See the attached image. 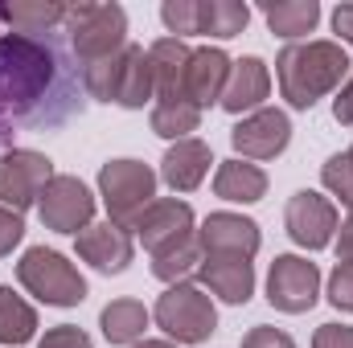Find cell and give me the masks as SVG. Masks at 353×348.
Returning a JSON list of instances; mask_svg holds the SVG:
<instances>
[{
  "label": "cell",
  "mask_w": 353,
  "mask_h": 348,
  "mask_svg": "<svg viewBox=\"0 0 353 348\" xmlns=\"http://www.w3.org/2000/svg\"><path fill=\"white\" fill-rule=\"evenodd\" d=\"M54 78H58V54L50 50V41L25 33L0 37V144H8L17 123L37 115Z\"/></svg>",
  "instance_id": "obj_1"
},
{
  "label": "cell",
  "mask_w": 353,
  "mask_h": 348,
  "mask_svg": "<svg viewBox=\"0 0 353 348\" xmlns=\"http://www.w3.org/2000/svg\"><path fill=\"white\" fill-rule=\"evenodd\" d=\"M279 94L292 111H312L325 94H337L350 78V50L341 41H296L275 58Z\"/></svg>",
  "instance_id": "obj_2"
},
{
  "label": "cell",
  "mask_w": 353,
  "mask_h": 348,
  "mask_svg": "<svg viewBox=\"0 0 353 348\" xmlns=\"http://www.w3.org/2000/svg\"><path fill=\"white\" fill-rule=\"evenodd\" d=\"M83 87H87V94L99 98V102H115V107H123V111H140L144 102L157 98L148 50L128 41L119 54H111V58H103V62H94V66H83Z\"/></svg>",
  "instance_id": "obj_3"
},
{
  "label": "cell",
  "mask_w": 353,
  "mask_h": 348,
  "mask_svg": "<svg viewBox=\"0 0 353 348\" xmlns=\"http://www.w3.org/2000/svg\"><path fill=\"white\" fill-rule=\"evenodd\" d=\"M17 283L33 299L50 303V307H79L87 299V279L79 274V266L66 259V254L46 250V246H29L21 254V262H17Z\"/></svg>",
  "instance_id": "obj_4"
},
{
  "label": "cell",
  "mask_w": 353,
  "mask_h": 348,
  "mask_svg": "<svg viewBox=\"0 0 353 348\" xmlns=\"http://www.w3.org/2000/svg\"><path fill=\"white\" fill-rule=\"evenodd\" d=\"M157 180H161V176L152 173L144 160H132V156L107 160V164L99 168V197H103V205H107V221L132 230L136 217L157 201Z\"/></svg>",
  "instance_id": "obj_5"
},
{
  "label": "cell",
  "mask_w": 353,
  "mask_h": 348,
  "mask_svg": "<svg viewBox=\"0 0 353 348\" xmlns=\"http://www.w3.org/2000/svg\"><path fill=\"white\" fill-rule=\"evenodd\" d=\"M152 320H157V328L173 345H205L218 332V307H214L210 291H201L197 283H176V287H169L157 299Z\"/></svg>",
  "instance_id": "obj_6"
},
{
  "label": "cell",
  "mask_w": 353,
  "mask_h": 348,
  "mask_svg": "<svg viewBox=\"0 0 353 348\" xmlns=\"http://www.w3.org/2000/svg\"><path fill=\"white\" fill-rule=\"evenodd\" d=\"M66 37L83 66H94L128 45V12L119 4H70Z\"/></svg>",
  "instance_id": "obj_7"
},
{
  "label": "cell",
  "mask_w": 353,
  "mask_h": 348,
  "mask_svg": "<svg viewBox=\"0 0 353 348\" xmlns=\"http://www.w3.org/2000/svg\"><path fill=\"white\" fill-rule=\"evenodd\" d=\"M321 299V266L304 254H279L267 270V303L283 316H304Z\"/></svg>",
  "instance_id": "obj_8"
},
{
  "label": "cell",
  "mask_w": 353,
  "mask_h": 348,
  "mask_svg": "<svg viewBox=\"0 0 353 348\" xmlns=\"http://www.w3.org/2000/svg\"><path fill=\"white\" fill-rule=\"evenodd\" d=\"M54 160L33 148H12L0 156V209H12L25 217V209L37 205L41 188L54 180Z\"/></svg>",
  "instance_id": "obj_9"
},
{
  "label": "cell",
  "mask_w": 353,
  "mask_h": 348,
  "mask_svg": "<svg viewBox=\"0 0 353 348\" xmlns=\"http://www.w3.org/2000/svg\"><path fill=\"white\" fill-rule=\"evenodd\" d=\"M37 217L46 230L54 234H83L90 221H94V193L79 176H66L58 173L37 197Z\"/></svg>",
  "instance_id": "obj_10"
},
{
  "label": "cell",
  "mask_w": 353,
  "mask_h": 348,
  "mask_svg": "<svg viewBox=\"0 0 353 348\" xmlns=\"http://www.w3.org/2000/svg\"><path fill=\"white\" fill-rule=\"evenodd\" d=\"M337 226H341V217H337V205H333L329 197H321V193H312V188L292 193V201H288V209H283V230H288V238H292L296 246H304V250H325V246H333Z\"/></svg>",
  "instance_id": "obj_11"
},
{
  "label": "cell",
  "mask_w": 353,
  "mask_h": 348,
  "mask_svg": "<svg viewBox=\"0 0 353 348\" xmlns=\"http://www.w3.org/2000/svg\"><path fill=\"white\" fill-rule=\"evenodd\" d=\"M230 144H234L239 160H275L292 144V119L279 107H259L234 123Z\"/></svg>",
  "instance_id": "obj_12"
},
{
  "label": "cell",
  "mask_w": 353,
  "mask_h": 348,
  "mask_svg": "<svg viewBox=\"0 0 353 348\" xmlns=\"http://www.w3.org/2000/svg\"><path fill=\"white\" fill-rule=\"evenodd\" d=\"M132 230H136V238H140V246H144L148 254H165V250H173V246H181L185 238L197 234V221H193L189 201L157 197V201L136 217Z\"/></svg>",
  "instance_id": "obj_13"
},
{
  "label": "cell",
  "mask_w": 353,
  "mask_h": 348,
  "mask_svg": "<svg viewBox=\"0 0 353 348\" xmlns=\"http://www.w3.org/2000/svg\"><path fill=\"white\" fill-rule=\"evenodd\" d=\"M74 250L99 274H123L136 259V238H132V230H123L115 221H90L74 238Z\"/></svg>",
  "instance_id": "obj_14"
},
{
  "label": "cell",
  "mask_w": 353,
  "mask_h": 348,
  "mask_svg": "<svg viewBox=\"0 0 353 348\" xmlns=\"http://www.w3.org/2000/svg\"><path fill=\"white\" fill-rule=\"evenodd\" d=\"M197 242H201V254H234V259H255L259 246H263V234H259V221L243 217V213H210L201 226H197Z\"/></svg>",
  "instance_id": "obj_15"
},
{
  "label": "cell",
  "mask_w": 353,
  "mask_h": 348,
  "mask_svg": "<svg viewBox=\"0 0 353 348\" xmlns=\"http://www.w3.org/2000/svg\"><path fill=\"white\" fill-rule=\"evenodd\" d=\"M197 287L210 291V299H222L230 307H243L255 295V262L234 254H201Z\"/></svg>",
  "instance_id": "obj_16"
},
{
  "label": "cell",
  "mask_w": 353,
  "mask_h": 348,
  "mask_svg": "<svg viewBox=\"0 0 353 348\" xmlns=\"http://www.w3.org/2000/svg\"><path fill=\"white\" fill-rule=\"evenodd\" d=\"M230 54L218 50V45H201L189 54V66H185V87H181V98L193 102L197 111L222 102V90H226V78H230Z\"/></svg>",
  "instance_id": "obj_17"
},
{
  "label": "cell",
  "mask_w": 353,
  "mask_h": 348,
  "mask_svg": "<svg viewBox=\"0 0 353 348\" xmlns=\"http://www.w3.org/2000/svg\"><path fill=\"white\" fill-rule=\"evenodd\" d=\"M267 94H271V70H267L263 58L247 54V58H239L230 66V78H226V90H222L218 107L230 111V115H251L267 102Z\"/></svg>",
  "instance_id": "obj_18"
},
{
  "label": "cell",
  "mask_w": 353,
  "mask_h": 348,
  "mask_svg": "<svg viewBox=\"0 0 353 348\" xmlns=\"http://www.w3.org/2000/svg\"><path fill=\"white\" fill-rule=\"evenodd\" d=\"M210 164H214L210 144L197 140V135H189V140L169 144V152H165V160H161V180H165L173 193H193V188L205 180Z\"/></svg>",
  "instance_id": "obj_19"
},
{
  "label": "cell",
  "mask_w": 353,
  "mask_h": 348,
  "mask_svg": "<svg viewBox=\"0 0 353 348\" xmlns=\"http://www.w3.org/2000/svg\"><path fill=\"white\" fill-rule=\"evenodd\" d=\"M189 45L176 37H161L148 45V66H152V87H157V102H185L181 87H185V66H189Z\"/></svg>",
  "instance_id": "obj_20"
},
{
  "label": "cell",
  "mask_w": 353,
  "mask_h": 348,
  "mask_svg": "<svg viewBox=\"0 0 353 348\" xmlns=\"http://www.w3.org/2000/svg\"><path fill=\"white\" fill-rule=\"evenodd\" d=\"M148 324H152V312L140 303V299H111L103 312H99V328H103V340L107 345H140L144 340V332H148Z\"/></svg>",
  "instance_id": "obj_21"
},
{
  "label": "cell",
  "mask_w": 353,
  "mask_h": 348,
  "mask_svg": "<svg viewBox=\"0 0 353 348\" xmlns=\"http://www.w3.org/2000/svg\"><path fill=\"white\" fill-rule=\"evenodd\" d=\"M214 193L222 201H234V205H255L267 197V173L251 160H222L218 173H214Z\"/></svg>",
  "instance_id": "obj_22"
},
{
  "label": "cell",
  "mask_w": 353,
  "mask_h": 348,
  "mask_svg": "<svg viewBox=\"0 0 353 348\" xmlns=\"http://www.w3.org/2000/svg\"><path fill=\"white\" fill-rule=\"evenodd\" d=\"M263 21L275 37L296 45V41H308V33L316 29L321 4L316 0H275V4H263Z\"/></svg>",
  "instance_id": "obj_23"
},
{
  "label": "cell",
  "mask_w": 353,
  "mask_h": 348,
  "mask_svg": "<svg viewBox=\"0 0 353 348\" xmlns=\"http://www.w3.org/2000/svg\"><path fill=\"white\" fill-rule=\"evenodd\" d=\"M251 25V4L243 0H197V37L230 41Z\"/></svg>",
  "instance_id": "obj_24"
},
{
  "label": "cell",
  "mask_w": 353,
  "mask_h": 348,
  "mask_svg": "<svg viewBox=\"0 0 353 348\" xmlns=\"http://www.w3.org/2000/svg\"><path fill=\"white\" fill-rule=\"evenodd\" d=\"M66 12H70V4H54V0L0 4L4 25H12V33H25V37H37V33H50L54 25H66Z\"/></svg>",
  "instance_id": "obj_25"
},
{
  "label": "cell",
  "mask_w": 353,
  "mask_h": 348,
  "mask_svg": "<svg viewBox=\"0 0 353 348\" xmlns=\"http://www.w3.org/2000/svg\"><path fill=\"white\" fill-rule=\"evenodd\" d=\"M37 336V312L29 299H21L12 287L0 283V345L17 348Z\"/></svg>",
  "instance_id": "obj_26"
},
{
  "label": "cell",
  "mask_w": 353,
  "mask_h": 348,
  "mask_svg": "<svg viewBox=\"0 0 353 348\" xmlns=\"http://www.w3.org/2000/svg\"><path fill=\"white\" fill-rule=\"evenodd\" d=\"M197 266H201V242H197V234L185 238L173 250H165V254H152V274L161 283H169V287L197 279Z\"/></svg>",
  "instance_id": "obj_27"
},
{
  "label": "cell",
  "mask_w": 353,
  "mask_h": 348,
  "mask_svg": "<svg viewBox=\"0 0 353 348\" xmlns=\"http://www.w3.org/2000/svg\"><path fill=\"white\" fill-rule=\"evenodd\" d=\"M148 123H152V131L161 140L176 144V140H189L201 127V111L193 102H157L152 115H148Z\"/></svg>",
  "instance_id": "obj_28"
},
{
  "label": "cell",
  "mask_w": 353,
  "mask_h": 348,
  "mask_svg": "<svg viewBox=\"0 0 353 348\" xmlns=\"http://www.w3.org/2000/svg\"><path fill=\"white\" fill-rule=\"evenodd\" d=\"M321 180H325V188H329L341 205H350V209H353V160L345 156V152H337V156H329V160H325Z\"/></svg>",
  "instance_id": "obj_29"
},
{
  "label": "cell",
  "mask_w": 353,
  "mask_h": 348,
  "mask_svg": "<svg viewBox=\"0 0 353 348\" xmlns=\"http://www.w3.org/2000/svg\"><path fill=\"white\" fill-rule=\"evenodd\" d=\"M161 21H165L169 37H176V41L197 37V0H165L161 4Z\"/></svg>",
  "instance_id": "obj_30"
},
{
  "label": "cell",
  "mask_w": 353,
  "mask_h": 348,
  "mask_svg": "<svg viewBox=\"0 0 353 348\" xmlns=\"http://www.w3.org/2000/svg\"><path fill=\"white\" fill-rule=\"evenodd\" d=\"M325 295H329V303H333L337 312H350L353 316V262H337V266H333Z\"/></svg>",
  "instance_id": "obj_31"
},
{
  "label": "cell",
  "mask_w": 353,
  "mask_h": 348,
  "mask_svg": "<svg viewBox=\"0 0 353 348\" xmlns=\"http://www.w3.org/2000/svg\"><path fill=\"white\" fill-rule=\"evenodd\" d=\"M37 348H94V345H90V336L83 332V328L58 324V328H50V332L37 340Z\"/></svg>",
  "instance_id": "obj_32"
},
{
  "label": "cell",
  "mask_w": 353,
  "mask_h": 348,
  "mask_svg": "<svg viewBox=\"0 0 353 348\" xmlns=\"http://www.w3.org/2000/svg\"><path fill=\"white\" fill-rule=\"evenodd\" d=\"M25 238V217L12 209H0V259H8Z\"/></svg>",
  "instance_id": "obj_33"
},
{
  "label": "cell",
  "mask_w": 353,
  "mask_h": 348,
  "mask_svg": "<svg viewBox=\"0 0 353 348\" xmlns=\"http://www.w3.org/2000/svg\"><path fill=\"white\" fill-rule=\"evenodd\" d=\"M243 348H296V340H292L283 328H267V324H259V328H251V332L243 336Z\"/></svg>",
  "instance_id": "obj_34"
},
{
  "label": "cell",
  "mask_w": 353,
  "mask_h": 348,
  "mask_svg": "<svg viewBox=\"0 0 353 348\" xmlns=\"http://www.w3.org/2000/svg\"><path fill=\"white\" fill-rule=\"evenodd\" d=\"M312 348H353V324H321Z\"/></svg>",
  "instance_id": "obj_35"
},
{
  "label": "cell",
  "mask_w": 353,
  "mask_h": 348,
  "mask_svg": "<svg viewBox=\"0 0 353 348\" xmlns=\"http://www.w3.org/2000/svg\"><path fill=\"white\" fill-rule=\"evenodd\" d=\"M333 119L341 127H353V74L341 83V90L333 94Z\"/></svg>",
  "instance_id": "obj_36"
},
{
  "label": "cell",
  "mask_w": 353,
  "mask_h": 348,
  "mask_svg": "<svg viewBox=\"0 0 353 348\" xmlns=\"http://www.w3.org/2000/svg\"><path fill=\"white\" fill-rule=\"evenodd\" d=\"M333 250H337V262H353V209L345 213V221L337 226V238H333Z\"/></svg>",
  "instance_id": "obj_37"
},
{
  "label": "cell",
  "mask_w": 353,
  "mask_h": 348,
  "mask_svg": "<svg viewBox=\"0 0 353 348\" xmlns=\"http://www.w3.org/2000/svg\"><path fill=\"white\" fill-rule=\"evenodd\" d=\"M333 33L341 37V45H350L353 50V0L333 8Z\"/></svg>",
  "instance_id": "obj_38"
},
{
  "label": "cell",
  "mask_w": 353,
  "mask_h": 348,
  "mask_svg": "<svg viewBox=\"0 0 353 348\" xmlns=\"http://www.w3.org/2000/svg\"><path fill=\"white\" fill-rule=\"evenodd\" d=\"M132 348H176L173 340H140V345H132Z\"/></svg>",
  "instance_id": "obj_39"
},
{
  "label": "cell",
  "mask_w": 353,
  "mask_h": 348,
  "mask_svg": "<svg viewBox=\"0 0 353 348\" xmlns=\"http://www.w3.org/2000/svg\"><path fill=\"white\" fill-rule=\"evenodd\" d=\"M0 37H4V17H0Z\"/></svg>",
  "instance_id": "obj_40"
},
{
  "label": "cell",
  "mask_w": 353,
  "mask_h": 348,
  "mask_svg": "<svg viewBox=\"0 0 353 348\" xmlns=\"http://www.w3.org/2000/svg\"><path fill=\"white\" fill-rule=\"evenodd\" d=\"M345 156H350V160H353V148H350V152H345Z\"/></svg>",
  "instance_id": "obj_41"
}]
</instances>
